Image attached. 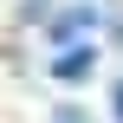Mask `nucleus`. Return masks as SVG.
<instances>
[{
  "label": "nucleus",
  "mask_w": 123,
  "mask_h": 123,
  "mask_svg": "<svg viewBox=\"0 0 123 123\" xmlns=\"http://www.w3.org/2000/svg\"><path fill=\"white\" fill-rule=\"evenodd\" d=\"M91 71H97V45H91V39H78V45H65V52L52 58V78H58V84H84Z\"/></svg>",
  "instance_id": "f257e3e1"
},
{
  "label": "nucleus",
  "mask_w": 123,
  "mask_h": 123,
  "mask_svg": "<svg viewBox=\"0 0 123 123\" xmlns=\"http://www.w3.org/2000/svg\"><path fill=\"white\" fill-rule=\"evenodd\" d=\"M97 19H104L97 6H65V13L52 19V39H58V45H71V39H84V32H97Z\"/></svg>",
  "instance_id": "f03ea898"
},
{
  "label": "nucleus",
  "mask_w": 123,
  "mask_h": 123,
  "mask_svg": "<svg viewBox=\"0 0 123 123\" xmlns=\"http://www.w3.org/2000/svg\"><path fill=\"white\" fill-rule=\"evenodd\" d=\"M52 123H91V117H84V110H71V104H65V110H52Z\"/></svg>",
  "instance_id": "7ed1b4c3"
},
{
  "label": "nucleus",
  "mask_w": 123,
  "mask_h": 123,
  "mask_svg": "<svg viewBox=\"0 0 123 123\" xmlns=\"http://www.w3.org/2000/svg\"><path fill=\"white\" fill-rule=\"evenodd\" d=\"M110 117L123 123V78H117V84H110Z\"/></svg>",
  "instance_id": "20e7f679"
}]
</instances>
